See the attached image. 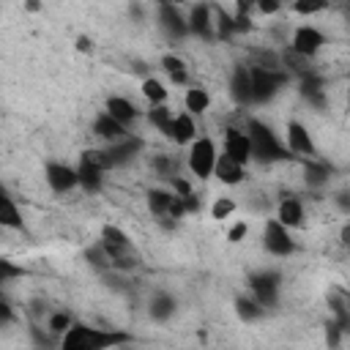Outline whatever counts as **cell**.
<instances>
[{"label": "cell", "mask_w": 350, "mask_h": 350, "mask_svg": "<svg viewBox=\"0 0 350 350\" xmlns=\"http://www.w3.org/2000/svg\"><path fill=\"white\" fill-rule=\"evenodd\" d=\"M142 96H145L150 104H164V101H167V88H164L159 79L148 77V79H142Z\"/></svg>", "instance_id": "31"}, {"label": "cell", "mask_w": 350, "mask_h": 350, "mask_svg": "<svg viewBox=\"0 0 350 350\" xmlns=\"http://www.w3.org/2000/svg\"><path fill=\"white\" fill-rule=\"evenodd\" d=\"M276 219L284 224V227H301L304 224V205H301V200H295V197H284L282 202H279V208H276Z\"/></svg>", "instance_id": "19"}, {"label": "cell", "mask_w": 350, "mask_h": 350, "mask_svg": "<svg viewBox=\"0 0 350 350\" xmlns=\"http://www.w3.org/2000/svg\"><path fill=\"white\" fill-rule=\"evenodd\" d=\"M224 153L232 156L235 161L246 164L252 159V139L246 134V129H238V126H230L224 131Z\"/></svg>", "instance_id": "9"}, {"label": "cell", "mask_w": 350, "mask_h": 350, "mask_svg": "<svg viewBox=\"0 0 350 350\" xmlns=\"http://www.w3.org/2000/svg\"><path fill=\"white\" fill-rule=\"evenodd\" d=\"M262 304L257 301V298H238L235 301V312L241 314V320H246V323H252V320H260L262 317Z\"/></svg>", "instance_id": "28"}, {"label": "cell", "mask_w": 350, "mask_h": 350, "mask_svg": "<svg viewBox=\"0 0 350 350\" xmlns=\"http://www.w3.org/2000/svg\"><path fill=\"white\" fill-rule=\"evenodd\" d=\"M172 109L167 107V104H150V109H148V120L167 137L170 134V126H172Z\"/></svg>", "instance_id": "25"}, {"label": "cell", "mask_w": 350, "mask_h": 350, "mask_svg": "<svg viewBox=\"0 0 350 350\" xmlns=\"http://www.w3.org/2000/svg\"><path fill=\"white\" fill-rule=\"evenodd\" d=\"M126 342H129L126 334L101 331V328H88V325H82V323H74V325L63 334V350H101V347L126 345Z\"/></svg>", "instance_id": "1"}, {"label": "cell", "mask_w": 350, "mask_h": 350, "mask_svg": "<svg viewBox=\"0 0 350 350\" xmlns=\"http://www.w3.org/2000/svg\"><path fill=\"white\" fill-rule=\"evenodd\" d=\"M153 170L159 172V175H178V161L172 159V156H164V153H159V156H153Z\"/></svg>", "instance_id": "35"}, {"label": "cell", "mask_w": 350, "mask_h": 350, "mask_svg": "<svg viewBox=\"0 0 350 350\" xmlns=\"http://www.w3.org/2000/svg\"><path fill=\"white\" fill-rule=\"evenodd\" d=\"M252 66H260V68H282V55L276 52H268V49H254L252 55Z\"/></svg>", "instance_id": "33"}, {"label": "cell", "mask_w": 350, "mask_h": 350, "mask_svg": "<svg viewBox=\"0 0 350 350\" xmlns=\"http://www.w3.org/2000/svg\"><path fill=\"white\" fill-rule=\"evenodd\" d=\"M246 134L252 139V159H260L262 164H273V161H284L290 153L287 148L276 139V134L262 123V120H246Z\"/></svg>", "instance_id": "2"}, {"label": "cell", "mask_w": 350, "mask_h": 350, "mask_svg": "<svg viewBox=\"0 0 350 350\" xmlns=\"http://www.w3.org/2000/svg\"><path fill=\"white\" fill-rule=\"evenodd\" d=\"M14 276H22V268H16V265H11L8 260H3V262H0V282H8V279H14Z\"/></svg>", "instance_id": "40"}, {"label": "cell", "mask_w": 350, "mask_h": 350, "mask_svg": "<svg viewBox=\"0 0 350 350\" xmlns=\"http://www.w3.org/2000/svg\"><path fill=\"white\" fill-rule=\"evenodd\" d=\"M216 159H219V153H216V145H213V139L211 137H197L191 145H189V170H191V175H197V178H211L213 175V167H216Z\"/></svg>", "instance_id": "5"}, {"label": "cell", "mask_w": 350, "mask_h": 350, "mask_svg": "<svg viewBox=\"0 0 350 350\" xmlns=\"http://www.w3.org/2000/svg\"><path fill=\"white\" fill-rule=\"evenodd\" d=\"M159 25L170 38H183L189 33V22L175 11V5H159Z\"/></svg>", "instance_id": "15"}, {"label": "cell", "mask_w": 350, "mask_h": 350, "mask_svg": "<svg viewBox=\"0 0 350 350\" xmlns=\"http://www.w3.org/2000/svg\"><path fill=\"white\" fill-rule=\"evenodd\" d=\"M71 325H74V323H71V314H68V312H52L49 320H46V328H49L52 334H66Z\"/></svg>", "instance_id": "34"}, {"label": "cell", "mask_w": 350, "mask_h": 350, "mask_svg": "<svg viewBox=\"0 0 350 350\" xmlns=\"http://www.w3.org/2000/svg\"><path fill=\"white\" fill-rule=\"evenodd\" d=\"M79 161H85V164H93V167H98V170H112L115 167V161H112V156H109V150H98V148H88L85 153H82V159Z\"/></svg>", "instance_id": "30"}, {"label": "cell", "mask_w": 350, "mask_h": 350, "mask_svg": "<svg viewBox=\"0 0 350 350\" xmlns=\"http://www.w3.org/2000/svg\"><path fill=\"white\" fill-rule=\"evenodd\" d=\"M254 8H257L262 16H271V14H276V11L282 8V0H257Z\"/></svg>", "instance_id": "39"}, {"label": "cell", "mask_w": 350, "mask_h": 350, "mask_svg": "<svg viewBox=\"0 0 350 350\" xmlns=\"http://www.w3.org/2000/svg\"><path fill=\"white\" fill-rule=\"evenodd\" d=\"M101 246L107 249V254L112 260V268L131 271L139 262V254H137L131 238L120 227H115V224H104V230H101Z\"/></svg>", "instance_id": "3"}, {"label": "cell", "mask_w": 350, "mask_h": 350, "mask_svg": "<svg viewBox=\"0 0 350 350\" xmlns=\"http://www.w3.org/2000/svg\"><path fill=\"white\" fill-rule=\"evenodd\" d=\"M262 246L273 257H290L295 252V241L290 238V227H284L279 219H268L262 230Z\"/></svg>", "instance_id": "6"}, {"label": "cell", "mask_w": 350, "mask_h": 350, "mask_svg": "<svg viewBox=\"0 0 350 350\" xmlns=\"http://www.w3.org/2000/svg\"><path fill=\"white\" fill-rule=\"evenodd\" d=\"M257 0H235V14H249Z\"/></svg>", "instance_id": "43"}, {"label": "cell", "mask_w": 350, "mask_h": 350, "mask_svg": "<svg viewBox=\"0 0 350 350\" xmlns=\"http://www.w3.org/2000/svg\"><path fill=\"white\" fill-rule=\"evenodd\" d=\"M25 8H27V11H41V3H38V0H27Z\"/></svg>", "instance_id": "47"}, {"label": "cell", "mask_w": 350, "mask_h": 350, "mask_svg": "<svg viewBox=\"0 0 350 350\" xmlns=\"http://www.w3.org/2000/svg\"><path fill=\"white\" fill-rule=\"evenodd\" d=\"M93 134L101 137V139H107V142H118V139L126 137V126H123L120 120H115V118L104 109V112L93 120Z\"/></svg>", "instance_id": "16"}, {"label": "cell", "mask_w": 350, "mask_h": 350, "mask_svg": "<svg viewBox=\"0 0 350 350\" xmlns=\"http://www.w3.org/2000/svg\"><path fill=\"white\" fill-rule=\"evenodd\" d=\"M284 134H287V150H290V153H298V156H304V159H314V156H317L314 139H312V134H309V129H306L304 123L290 120Z\"/></svg>", "instance_id": "8"}, {"label": "cell", "mask_w": 350, "mask_h": 350, "mask_svg": "<svg viewBox=\"0 0 350 350\" xmlns=\"http://www.w3.org/2000/svg\"><path fill=\"white\" fill-rule=\"evenodd\" d=\"M243 167H246V164L235 161L232 156L219 153L216 167H213V178H219V180H221V183H227V186H238V183L246 178V170H243Z\"/></svg>", "instance_id": "13"}, {"label": "cell", "mask_w": 350, "mask_h": 350, "mask_svg": "<svg viewBox=\"0 0 350 350\" xmlns=\"http://www.w3.org/2000/svg\"><path fill=\"white\" fill-rule=\"evenodd\" d=\"M213 27H216V36L221 41H227L235 36V16H230L227 11L219 8V11H213Z\"/></svg>", "instance_id": "29"}, {"label": "cell", "mask_w": 350, "mask_h": 350, "mask_svg": "<svg viewBox=\"0 0 350 350\" xmlns=\"http://www.w3.org/2000/svg\"><path fill=\"white\" fill-rule=\"evenodd\" d=\"M189 33H194V36H200V38H213L216 36V27H213V11H211V5H205V3H197L194 8H191V14H189Z\"/></svg>", "instance_id": "12"}, {"label": "cell", "mask_w": 350, "mask_h": 350, "mask_svg": "<svg viewBox=\"0 0 350 350\" xmlns=\"http://www.w3.org/2000/svg\"><path fill=\"white\" fill-rule=\"evenodd\" d=\"M246 232H249V224H246V221H235V224L230 227V232H227V241H230V243H241V241L246 238Z\"/></svg>", "instance_id": "38"}, {"label": "cell", "mask_w": 350, "mask_h": 350, "mask_svg": "<svg viewBox=\"0 0 350 350\" xmlns=\"http://www.w3.org/2000/svg\"><path fill=\"white\" fill-rule=\"evenodd\" d=\"M293 8L301 16H312V14H320L325 8V0H293Z\"/></svg>", "instance_id": "36"}, {"label": "cell", "mask_w": 350, "mask_h": 350, "mask_svg": "<svg viewBox=\"0 0 350 350\" xmlns=\"http://www.w3.org/2000/svg\"><path fill=\"white\" fill-rule=\"evenodd\" d=\"M323 44H325V36H323L317 27H312V25H301V27L293 33V41H290V46H293L295 52L309 55V57H314V55L323 49Z\"/></svg>", "instance_id": "10"}, {"label": "cell", "mask_w": 350, "mask_h": 350, "mask_svg": "<svg viewBox=\"0 0 350 350\" xmlns=\"http://www.w3.org/2000/svg\"><path fill=\"white\" fill-rule=\"evenodd\" d=\"M249 287H252L254 298H257L262 306H273V304H276V295H279V276H276V273H268V271L254 273V276L249 279Z\"/></svg>", "instance_id": "11"}, {"label": "cell", "mask_w": 350, "mask_h": 350, "mask_svg": "<svg viewBox=\"0 0 350 350\" xmlns=\"http://www.w3.org/2000/svg\"><path fill=\"white\" fill-rule=\"evenodd\" d=\"M11 317H14L11 304H8V301H0V325H8V323H11Z\"/></svg>", "instance_id": "42"}, {"label": "cell", "mask_w": 350, "mask_h": 350, "mask_svg": "<svg viewBox=\"0 0 350 350\" xmlns=\"http://www.w3.org/2000/svg\"><path fill=\"white\" fill-rule=\"evenodd\" d=\"M167 139H172L175 145H191L197 139V126H194L191 112H180V115L172 118V126H170Z\"/></svg>", "instance_id": "14"}, {"label": "cell", "mask_w": 350, "mask_h": 350, "mask_svg": "<svg viewBox=\"0 0 350 350\" xmlns=\"http://www.w3.org/2000/svg\"><path fill=\"white\" fill-rule=\"evenodd\" d=\"M183 202H186V213H194V211H200V200H197L194 194L183 197Z\"/></svg>", "instance_id": "44"}, {"label": "cell", "mask_w": 350, "mask_h": 350, "mask_svg": "<svg viewBox=\"0 0 350 350\" xmlns=\"http://www.w3.org/2000/svg\"><path fill=\"white\" fill-rule=\"evenodd\" d=\"M139 148H142V139H139V137H123V139H118V142H109L107 150H109L115 167H120V164L131 161V159L137 156Z\"/></svg>", "instance_id": "18"}, {"label": "cell", "mask_w": 350, "mask_h": 350, "mask_svg": "<svg viewBox=\"0 0 350 350\" xmlns=\"http://www.w3.org/2000/svg\"><path fill=\"white\" fill-rule=\"evenodd\" d=\"M172 197H175V191H164V189H153V191H148V208H150V213L159 216V219H170Z\"/></svg>", "instance_id": "21"}, {"label": "cell", "mask_w": 350, "mask_h": 350, "mask_svg": "<svg viewBox=\"0 0 350 350\" xmlns=\"http://www.w3.org/2000/svg\"><path fill=\"white\" fill-rule=\"evenodd\" d=\"M183 104H186V112L202 115V112L211 107V96H208V90H202V88H189L186 96H183Z\"/></svg>", "instance_id": "23"}, {"label": "cell", "mask_w": 350, "mask_h": 350, "mask_svg": "<svg viewBox=\"0 0 350 350\" xmlns=\"http://www.w3.org/2000/svg\"><path fill=\"white\" fill-rule=\"evenodd\" d=\"M232 211H235V202L227 200V197H219V200L211 205V216H213V219H227Z\"/></svg>", "instance_id": "37"}, {"label": "cell", "mask_w": 350, "mask_h": 350, "mask_svg": "<svg viewBox=\"0 0 350 350\" xmlns=\"http://www.w3.org/2000/svg\"><path fill=\"white\" fill-rule=\"evenodd\" d=\"M44 178H46L49 189L57 191V194H66V191H71L74 186H79L77 170L68 167V164H60V161H49V164L44 167Z\"/></svg>", "instance_id": "7"}, {"label": "cell", "mask_w": 350, "mask_h": 350, "mask_svg": "<svg viewBox=\"0 0 350 350\" xmlns=\"http://www.w3.org/2000/svg\"><path fill=\"white\" fill-rule=\"evenodd\" d=\"M107 112H109L115 120H120L123 126H129V123L137 118V107H134L129 98H123V96H109V98H107Z\"/></svg>", "instance_id": "20"}, {"label": "cell", "mask_w": 350, "mask_h": 350, "mask_svg": "<svg viewBox=\"0 0 350 350\" xmlns=\"http://www.w3.org/2000/svg\"><path fill=\"white\" fill-rule=\"evenodd\" d=\"M252 101L254 104H265L271 101L282 85L287 82V71L284 68H260V66H252Z\"/></svg>", "instance_id": "4"}, {"label": "cell", "mask_w": 350, "mask_h": 350, "mask_svg": "<svg viewBox=\"0 0 350 350\" xmlns=\"http://www.w3.org/2000/svg\"><path fill=\"white\" fill-rule=\"evenodd\" d=\"M0 224L11 227V230H22V211L16 208V202L8 194L0 200Z\"/></svg>", "instance_id": "24"}, {"label": "cell", "mask_w": 350, "mask_h": 350, "mask_svg": "<svg viewBox=\"0 0 350 350\" xmlns=\"http://www.w3.org/2000/svg\"><path fill=\"white\" fill-rule=\"evenodd\" d=\"M159 5H172V0H156Z\"/></svg>", "instance_id": "48"}, {"label": "cell", "mask_w": 350, "mask_h": 350, "mask_svg": "<svg viewBox=\"0 0 350 350\" xmlns=\"http://www.w3.org/2000/svg\"><path fill=\"white\" fill-rule=\"evenodd\" d=\"M161 68L170 74V79L172 82H178V85H183L186 79H189V71H186V63H183V57H178V55H164L161 57Z\"/></svg>", "instance_id": "26"}, {"label": "cell", "mask_w": 350, "mask_h": 350, "mask_svg": "<svg viewBox=\"0 0 350 350\" xmlns=\"http://www.w3.org/2000/svg\"><path fill=\"white\" fill-rule=\"evenodd\" d=\"M304 178L312 186H323L328 180V167H323L317 161H304Z\"/></svg>", "instance_id": "32"}, {"label": "cell", "mask_w": 350, "mask_h": 350, "mask_svg": "<svg viewBox=\"0 0 350 350\" xmlns=\"http://www.w3.org/2000/svg\"><path fill=\"white\" fill-rule=\"evenodd\" d=\"M172 314H175V301H172V295H167V293L153 295V301H150V317H153V320H170Z\"/></svg>", "instance_id": "27"}, {"label": "cell", "mask_w": 350, "mask_h": 350, "mask_svg": "<svg viewBox=\"0 0 350 350\" xmlns=\"http://www.w3.org/2000/svg\"><path fill=\"white\" fill-rule=\"evenodd\" d=\"M77 49H79V52H90V49H93V41H90L88 36H79V38H77Z\"/></svg>", "instance_id": "45"}, {"label": "cell", "mask_w": 350, "mask_h": 350, "mask_svg": "<svg viewBox=\"0 0 350 350\" xmlns=\"http://www.w3.org/2000/svg\"><path fill=\"white\" fill-rule=\"evenodd\" d=\"M230 93L238 104H252V71L246 66H238L230 77Z\"/></svg>", "instance_id": "17"}, {"label": "cell", "mask_w": 350, "mask_h": 350, "mask_svg": "<svg viewBox=\"0 0 350 350\" xmlns=\"http://www.w3.org/2000/svg\"><path fill=\"white\" fill-rule=\"evenodd\" d=\"M172 189H175V194H180V197H189L191 194V186H189V180H183V178H172Z\"/></svg>", "instance_id": "41"}, {"label": "cell", "mask_w": 350, "mask_h": 350, "mask_svg": "<svg viewBox=\"0 0 350 350\" xmlns=\"http://www.w3.org/2000/svg\"><path fill=\"white\" fill-rule=\"evenodd\" d=\"M77 175H79V186H82L85 191H98L101 183H104V170H98V167H93V164H85V161H79Z\"/></svg>", "instance_id": "22"}, {"label": "cell", "mask_w": 350, "mask_h": 350, "mask_svg": "<svg viewBox=\"0 0 350 350\" xmlns=\"http://www.w3.org/2000/svg\"><path fill=\"white\" fill-rule=\"evenodd\" d=\"M339 241H342V246L350 252V224H345V227L339 230Z\"/></svg>", "instance_id": "46"}, {"label": "cell", "mask_w": 350, "mask_h": 350, "mask_svg": "<svg viewBox=\"0 0 350 350\" xmlns=\"http://www.w3.org/2000/svg\"><path fill=\"white\" fill-rule=\"evenodd\" d=\"M347 98H350V96H347Z\"/></svg>", "instance_id": "49"}]
</instances>
